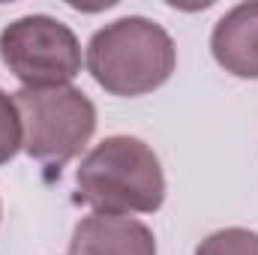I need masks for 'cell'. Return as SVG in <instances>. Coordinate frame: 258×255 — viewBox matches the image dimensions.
<instances>
[{"mask_svg":"<svg viewBox=\"0 0 258 255\" xmlns=\"http://www.w3.org/2000/svg\"><path fill=\"white\" fill-rule=\"evenodd\" d=\"M177 63L168 30L144 15H126L99 27L87 42V72L111 96H144L159 90Z\"/></svg>","mask_w":258,"mask_h":255,"instance_id":"cell-1","label":"cell"},{"mask_svg":"<svg viewBox=\"0 0 258 255\" xmlns=\"http://www.w3.org/2000/svg\"><path fill=\"white\" fill-rule=\"evenodd\" d=\"M78 198L93 213H156L165 201V174L150 144L135 135L99 141L75 171Z\"/></svg>","mask_w":258,"mask_h":255,"instance_id":"cell-2","label":"cell"},{"mask_svg":"<svg viewBox=\"0 0 258 255\" xmlns=\"http://www.w3.org/2000/svg\"><path fill=\"white\" fill-rule=\"evenodd\" d=\"M21 114V147L30 159L60 171L96 132V105L78 87H21L12 93Z\"/></svg>","mask_w":258,"mask_h":255,"instance_id":"cell-3","label":"cell"},{"mask_svg":"<svg viewBox=\"0 0 258 255\" xmlns=\"http://www.w3.org/2000/svg\"><path fill=\"white\" fill-rule=\"evenodd\" d=\"M0 60L24 87H66L81 72V45L60 18L24 15L3 27Z\"/></svg>","mask_w":258,"mask_h":255,"instance_id":"cell-4","label":"cell"},{"mask_svg":"<svg viewBox=\"0 0 258 255\" xmlns=\"http://www.w3.org/2000/svg\"><path fill=\"white\" fill-rule=\"evenodd\" d=\"M69 255H156V237L135 216L90 213L75 225Z\"/></svg>","mask_w":258,"mask_h":255,"instance_id":"cell-5","label":"cell"},{"mask_svg":"<svg viewBox=\"0 0 258 255\" xmlns=\"http://www.w3.org/2000/svg\"><path fill=\"white\" fill-rule=\"evenodd\" d=\"M210 51L228 75L258 81V0L231 6L216 21Z\"/></svg>","mask_w":258,"mask_h":255,"instance_id":"cell-6","label":"cell"},{"mask_svg":"<svg viewBox=\"0 0 258 255\" xmlns=\"http://www.w3.org/2000/svg\"><path fill=\"white\" fill-rule=\"evenodd\" d=\"M195 255H258V231L249 228H222L204 237Z\"/></svg>","mask_w":258,"mask_h":255,"instance_id":"cell-7","label":"cell"},{"mask_svg":"<svg viewBox=\"0 0 258 255\" xmlns=\"http://www.w3.org/2000/svg\"><path fill=\"white\" fill-rule=\"evenodd\" d=\"M21 150V114L15 99L0 90V165H6Z\"/></svg>","mask_w":258,"mask_h":255,"instance_id":"cell-8","label":"cell"}]
</instances>
